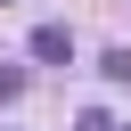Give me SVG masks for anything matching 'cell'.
I'll return each instance as SVG.
<instances>
[{
	"instance_id": "cell-1",
	"label": "cell",
	"mask_w": 131,
	"mask_h": 131,
	"mask_svg": "<svg viewBox=\"0 0 131 131\" xmlns=\"http://www.w3.org/2000/svg\"><path fill=\"white\" fill-rule=\"evenodd\" d=\"M41 66H74V25H33V41H25Z\"/></svg>"
},
{
	"instance_id": "cell-2",
	"label": "cell",
	"mask_w": 131,
	"mask_h": 131,
	"mask_svg": "<svg viewBox=\"0 0 131 131\" xmlns=\"http://www.w3.org/2000/svg\"><path fill=\"white\" fill-rule=\"evenodd\" d=\"M98 74H106V82H131V49H106V57H98Z\"/></svg>"
},
{
	"instance_id": "cell-3",
	"label": "cell",
	"mask_w": 131,
	"mask_h": 131,
	"mask_svg": "<svg viewBox=\"0 0 131 131\" xmlns=\"http://www.w3.org/2000/svg\"><path fill=\"white\" fill-rule=\"evenodd\" d=\"M8 98H25V74H16V66H0V106H8Z\"/></svg>"
},
{
	"instance_id": "cell-4",
	"label": "cell",
	"mask_w": 131,
	"mask_h": 131,
	"mask_svg": "<svg viewBox=\"0 0 131 131\" xmlns=\"http://www.w3.org/2000/svg\"><path fill=\"white\" fill-rule=\"evenodd\" d=\"M123 131H131V123H123Z\"/></svg>"
}]
</instances>
